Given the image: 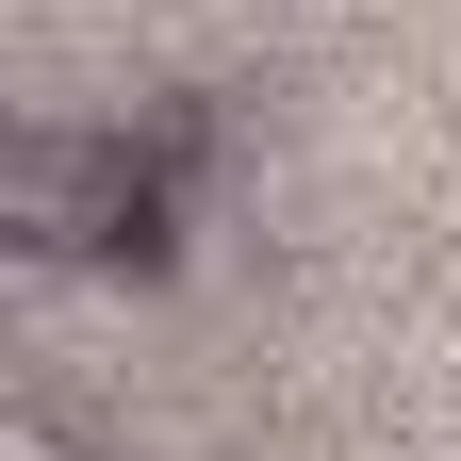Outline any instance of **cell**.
<instances>
[{
  "instance_id": "cell-1",
  "label": "cell",
  "mask_w": 461,
  "mask_h": 461,
  "mask_svg": "<svg viewBox=\"0 0 461 461\" xmlns=\"http://www.w3.org/2000/svg\"><path fill=\"white\" fill-rule=\"evenodd\" d=\"M0 230H17L33 264H165V165L132 132H17Z\"/></svg>"
},
{
  "instance_id": "cell-2",
  "label": "cell",
  "mask_w": 461,
  "mask_h": 461,
  "mask_svg": "<svg viewBox=\"0 0 461 461\" xmlns=\"http://www.w3.org/2000/svg\"><path fill=\"white\" fill-rule=\"evenodd\" d=\"M0 461H83V445L50 429V412H17V429H0Z\"/></svg>"
}]
</instances>
